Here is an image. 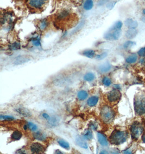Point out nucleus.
I'll return each mask as SVG.
<instances>
[{
    "instance_id": "1",
    "label": "nucleus",
    "mask_w": 145,
    "mask_h": 154,
    "mask_svg": "<svg viewBox=\"0 0 145 154\" xmlns=\"http://www.w3.org/2000/svg\"><path fill=\"white\" fill-rule=\"evenodd\" d=\"M128 132L126 131L115 130L109 137L110 142L114 145H119L124 143L128 138Z\"/></svg>"
},
{
    "instance_id": "2",
    "label": "nucleus",
    "mask_w": 145,
    "mask_h": 154,
    "mask_svg": "<svg viewBox=\"0 0 145 154\" xmlns=\"http://www.w3.org/2000/svg\"><path fill=\"white\" fill-rule=\"evenodd\" d=\"M134 110L135 113L141 116L145 114V95L139 94L135 96Z\"/></svg>"
},
{
    "instance_id": "3",
    "label": "nucleus",
    "mask_w": 145,
    "mask_h": 154,
    "mask_svg": "<svg viewBox=\"0 0 145 154\" xmlns=\"http://www.w3.org/2000/svg\"><path fill=\"white\" fill-rule=\"evenodd\" d=\"M100 117L105 123H110L115 117V112L109 106H104L100 111Z\"/></svg>"
},
{
    "instance_id": "4",
    "label": "nucleus",
    "mask_w": 145,
    "mask_h": 154,
    "mask_svg": "<svg viewBox=\"0 0 145 154\" xmlns=\"http://www.w3.org/2000/svg\"><path fill=\"white\" fill-rule=\"evenodd\" d=\"M143 130L142 124L138 121H135L130 127V132L131 138L136 141L139 138Z\"/></svg>"
},
{
    "instance_id": "5",
    "label": "nucleus",
    "mask_w": 145,
    "mask_h": 154,
    "mask_svg": "<svg viewBox=\"0 0 145 154\" xmlns=\"http://www.w3.org/2000/svg\"><path fill=\"white\" fill-rule=\"evenodd\" d=\"M121 35V30L114 28L112 26L104 34V38L109 41H116L118 40Z\"/></svg>"
},
{
    "instance_id": "6",
    "label": "nucleus",
    "mask_w": 145,
    "mask_h": 154,
    "mask_svg": "<svg viewBox=\"0 0 145 154\" xmlns=\"http://www.w3.org/2000/svg\"><path fill=\"white\" fill-rule=\"evenodd\" d=\"M121 97V94L119 90L116 89L112 90L107 95V99L110 102H116L120 100Z\"/></svg>"
},
{
    "instance_id": "7",
    "label": "nucleus",
    "mask_w": 145,
    "mask_h": 154,
    "mask_svg": "<svg viewBox=\"0 0 145 154\" xmlns=\"http://www.w3.org/2000/svg\"><path fill=\"white\" fill-rule=\"evenodd\" d=\"M29 7L34 9H40L45 4L46 0H27Z\"/></svg>"
},
{
    "instance_id": "8",
    "label": "nucleus",
    "mask_w": 145,
    "mask_h": 154,
    "mask_svg": "<svg viewBox=\"0 0 145 154\" xmlns=\"http://www.w3.org/2000/svg\"><path fill=\"white\" fill-rule=\"evenodd\" d=\"M30 149L31 151L34 153H43L45 148H44V146L41 144L35 142L33 143L32 144L30 145Z\"/></svg>"
},
{
    "instance_id": "9",
    "label": "nucleus",
    "mask_w": 145,
    "mask_h": 154,
    "mask_svg": "<svg viewBox=\"0 0 145 154\" xmlns=\"http://www.w3.org/2000/svg\"><path fill=\"white\" fill-rule=\"evenodd\" d=\"M125 25L129 29H135L138 26L137 21L133 18H128L125 21Z\"/></svg>"
},
{
    "instance_id": "10",
    "label": "nucleus",
    "mask_w": 145,
    "mask_h": 154,
    "mask_svg": "<svg viewBox=\"0 0 145 154\" xmlns=\"http://www.w3.org/2000/svg\"><path fill=\"white\" fill-rule=\"evenodd\" d=\"M97 136L98 141L100 144H101L103 146H107L108 145V140H107L106 137L103 134H102V133L98 132Z\"/></svg>"
},
{
    "instance_id": "11",
    "label": "nucleus",
    "mask_w": 145,
    "mask_h": 154,
    "mask_svg": "<svg viewBox=\"0 0 145 154\" xmlns=\"http://www.w3.org/2000/svg\"><path fill=\"white\" fill-rule=\"evenodd\" d=\"M75 142H76V143L78 145H79L81 148H87V143L85 142V141L84 140V138L79 136L77 137L76 139H75Z\"/></svg>"
},
{
    "instance_id": "12",
    "label": "nucleus",
    "mask_w": 145,
    "mask_h": 154,
    "mask_svg": "<svg viewBox=\"0 0 145 154\" xmlns=\"http://www.w3.org/2000/svg\"><path fill=\"white\" fill-rule=\"evenodd\" d=\"M137 34V31L135 29H129L125 33V36L129 39L134 38Z\"/></svg>"
},
{
    "instance_id": "13",
    "label": "nucleus",
    "mask_w": 145,
    "mask_h": 154,
    "mask_svg": "<svg viewBox=\"0 0 145 154\" xmlns=\"http://www.w3.org/2000/svg\"><path fill=\"white\" fill-rule=\"evenodd\" d=\"M33 137L35 139L41 141H45V139H46L47 138L46 135L41 131H37L36 132H35L33 134Z\"/></svg>"
},
{
    "instance_id": "14",
    "label": "nucleus",
    "mask_w": 145,
    "mask_h": 154,
    "mask_svg": "<svg viewBox=\"0 0 145 154\" xmlns=\"http://www.w3.org/2000/svg\"><path fill=\"white\" fill-rule=\"evenodd\" d=\"M98 97L96 96H91L88 99L87 101V105L90 107H94L98 103Z\"/></svg>"
},
{
    "instance_id": "15",
    "label": "nucleus",
    "mask_w": 145,
    "mask_h": 154,
    "mask_svg": "<svg viewBox=\"0 0 145 154\" xmlns=\"http://www.w3.org/2000/svg\"><path fill=\"white\" fill-rule=\"evenodd\" d=\"M111 66L110 65L109 63H105L103 65H100L99 68L98 69L100 71V72H101L102 73H106L109 72V70L111 69Z\"/></svg>"
},
{
    "instance_id": "16",
    "label": "nucleus",
    "mask_w": 145,
    "mask_h": 154,
    "mask_svg": "<svg viewBox=\"0 0 145 154\" xmlns=\"http://www.w3.org/2000/svg\"><path fill=\"white\" fill-rule=\"evenodd\" d=\"M93 7V0H86L83 4V8L85 10H90Z\"/></svg>"
},
{
    "instance_id": "17",
    "label": "nucleus",
    "mask_w": 145,
    "mask_h": 154,
    "mask_svg": "<svg viewBox=\"0 0 145 154\" xmlns=\"http://www.w3.org/2000/svg\"><path fill=\"white\" fill-rule=\"evenodd\" d=\"M16 111L17 113L22 115V116L26 117L30 116L31 115L30 112L27 109L24 108H18L16 109Z\"/></svg>"
},
{
    "instance_id": "18",
    "label": "nucleus",
    "mask_w": 145,
    "mask_h": 154,
    "mask_svg": "<svg viewBox=\"0 0 145 154\" xmlns=\"http://www.w3.org/2000/svg\"><path fill=\"white\" fill-rule=\"evenodd\" d=\"M82 55L87 57V58L92 59L93 57H94V56H95V51L91 49L86 50H84L82 53Z\"/></svg>"
},
{
    "instance_id": "19",
    "label": "nucleus",
    "mask_w": 145,
    "mask_h": 154,
    "mask_svg": "<svg viewBox=\"0 0 145 154\" xmlns=\"http://www.w3.org/2000/svg\"><path fill=\"white\" fill-rule=\"evenodd\" d=\"M48 25V22L46 19H43L41 20L38 24V27L40 30L43 31L45 30Z\"/></svg>"
},
{
    "instance_id": "20",
    "label": "nucleus",
    "mask_w": 145,
    "mask_h": 154,
    "mask_svg": "<svg viewBox=\"0 0 145 154\" xmlns=\"http://www.w3.org/2000/svg\"><path fill=\"white\" fill-rule=\"evenodd\" d=\"M70 15V12L67 10H63L61 11L57 15V18L59 20H65Z\"/></svg>"
},
{
    "instance_id": "21",
    "label": "nucleus",
    "mask_w": 145,
    "mask_h": 154,
    "mask_svg": "<svg viewBox=\"0 0 145 154\" xmlns=\"http://www.w3.org/2000/svg\"><path fill=\"white\" fill-rule=\"evenodd\" d=\"M22 133L19 131L16 130V131H15L12 132V134H11V137L12 139L17 141V140L20 139L22 137Z\"/></svg>"
},
{
    "instance_id": "22",
    "label": "nucleus",
    "mask_w": 145,
    "mask_h": 154,
    "mask_svg": "<svg viewBox=\"0 0 145 154\" xmlns=\"http://www.w3.org/2000/svg\"><path fill=\"white\" fill-rule=\"evenodd\" d=\"M58 143L59 144L60 146H61L62 148L66 149H68L70 148V145H69L67 141H65L64 139H58Z\"/></svg>"
},
{
    "instance_id": "23",
    "label": "nucleus",
    "mask_w": 145,
    "mask_h": 154,
    "mask_svg": "<svg viewBox=\"0 0 145 154\" xmlns=\"http://www.w3.org/2000/svg\"><path fill=\"white\" fill-rule=\"evenodd\" d=\"M88 96V94L84 90H81L78 92L77 94V97L78 99L80 101H83L85 100Z\"/></svg>"
},
{
    "instance_id": "24",
    "label": "nucleus",
    "mask_w": 145,
    "mask_h": 154,
    "mask_svg": "<svg viewBox=\"0 0 145 154\" xmlns=\"http://www.w3.org/2000/svg\"><path fill=\"white\" fill-rule=\"evenodd\" d=\"M137 60V57L136 54H131V55L129 56L127 59H126V62L128 63L132 64L136 62Z\"/></svg>"
},
{
    "instance_id": "25",
    "label": "nucleus",
    "mask_w": 145,
    "mask_h": 154,
    "mask_svg": "<svg viewBox=\"0 0 145 154\" xmlns=\"http://www.w3.org/2000/svg\"><path fill=\"white\" fill-rule=\"evenodd\" d=\"M21 48V44L19 42H15L11 43L9 46V49L11 50H17Z\"/></svg>"
},
{
    "instance_id": "26",
    "label": "nucleus",
    "mask_w": 145,
    "mask_h": 154,
    "mask_svg": "<svg viewBox=\"0 0 145 154\" xmlns=\"http://www.w3.org/2000/svg\"><path fill=\"white\" fill-rule=\"evenodd\" d=\"M94 79H95V76L92 73H88L86 74L84 76V80L87 82H91Z\"/></svg>"
},
{
    "instance_id": "27",
    "label": "nucleus",
    "mask_w": 145,
    "mask_h": 154,
    "mask_svg": "<svg viewBox=\"0 0 145 154\" xmlns=\"http://www.w3.org/2000/svg\"><path fill=\"white\" fill-rule=\"evenodd\" d=\"M31 42L35 47H39L41 46L40 38L39 36H35L31 38Z\"/></svg>"
},
{
    "instance_id": "28",
    "label": "nucleus",
    "mask_w": 145,
    "mask_h": 154,
    "mask_svg": "<svg viewBox=\"0 0 145 154\" xmlns=\"http://www.w3.org/2000/svg\"><path fill=\"white\" fill-rule=\"evenodd\" d=\"M84 23H85V21H81V22L79 23V24L77 25V26L75 28V29H73V30L71 32V34H74L75 33H77V32H78L79 30H80V29H81V28H82V27L84 26Z\"/></svg>"
},
{
    "instance_id": "29",
    "label": "nucleus",
    "mask_w": 145,
    "mask_h": 154,
    "mask_svg": "<svg viewBox=\"0 0 145 154\" xmlns=\"http://www.w3.org/2000/svg\"><path fill=\"white\" fill-rule=\"evenodd\" d=\"M135 45H136V43L135 42L131 41H128L127 42H126L123 44V47L124 49H130L131 47L135 46Z\"/></svg>"
},
{
    "instance_id": "30",
    "label": "nucleus",
    "mask_w": 145,
    "mask_h": 154,
    "mask_svg": "<svg viewBox=\"0 0 145 154\" xmlns=\"http://www.w3.org/2000/svg\"><path fill=\"white\" fill-rule=\"evenodd\" d=\"M83 137L84 139H86L87 140H90L92 138V134L91 131L90 130H87L83 135Z\"/></svg>"
},
{
    "instance_id": "31",
    "label": "nucleus",
    "mask_w": 145,
    "mask_h": 154,
    "mask_svg": "<svg viewBox=\"0 0 145 154\" xmlns=\"http://www.w3.org/2000/svg\"><path fill=\"white\" fill-rule=\"evenodd\" d=\"M102 82L103 83V85L106 87L110 86V85L111 84V80L109 78H107V77H105V78H103L102 80Z\"/></svg>"
},
{
    "instance_id": "32",
    "label": "nucleus",
    "mask_w": 145,
    "mask_h": 154,
    "mask_svg": "<svg viewBox=\"0 0 145 154\" xmlns=\"http://www.w3.org/2000/svg\"><path fill=\"white\" fill-rule=\"evenodd\" d=\"M122 25H123L122 22L121 21H117L114 25H113L112 27H114V28H115V29L121 30V28L122 27Z\"/></svg>"
},
{
    "instance_id": "33",
    "label": "nucleus",
    "mask_w": 145,
    "mask_h": 154,
    "mask_svg": "<svg viewBox=\"0 0 145 154\" xmlns=\"http://www.w3.org/2000/svg\"><path fill=\"white\" fill-rule=\"evenodd\" d=\"M28 127H29V128L30 129V130L33 131H35L37 129V126L35 124H34V123H33L32 122H28Z\"/></svg>"
},
{
    "instance_id": "34",
    "label": "nucleus",
    "mask_w": 145,
    "mask_h": 154,
    "mask_svg": "<svg viewBox=\"0 0 145 154\" xmlns=\"http://www.w3.org/2000/svg\"><path fill=\"white\" fill-rule=\"evenodd\" d=\"M107 55H108V54H107L106 53H102L100 54H99L98 55L96 56V59L98 60H103L104 59V58H105V57L107 56Z\"/></svg>"
},
{
    "instance_id": "35",
    "label": "nucleus",
    "mask_w": 145,
    "mask_h": 154,
    "mask_svg": "<svg viewBox=\"0 0 145 154\" xmlns=\"http://www.w3.org/2000/svg\"><path fill=\"white\" fill-rule=\"evenodd\" d=\"M1 118L6 121H9L14 120V118L13 117L11 116H8V115H4V116L1 115Z\"/></svg>"
},
{
    "instance_id": "36",
    "label": "nucleus",
    "mask_w": 145,
    "mask_h": 154,
    "mask_svg": "<svg viewBox=\"0 0 145 154\" xmlns=\"http://www.w3.org/2000/svg\"><path fill=\"white\" fill-rule=\"evenodd\" d=\"M138 55L141 57H145V47L141 48L138 51Z\"/></svg>"
},
{
    "instance_id": "37",
    "label": "nucleus",
    "mask_w": 145,
    "mask_h": 154,
    "mask_svg": "<svg viewBox=\"0 0 145 154\" xmlns=\"http://www.w3.org/2000/svg\"><path fill=\"white\" fill-rule=\"evenodd\" d=\"M116 3V2H112L110 3L108 6H107V8H108L110 9H111L114 7V6L115 5Z\"/></svg>"
},
{
    "instance_id": "38",
    "label": "nucleus",
    "mask_w": 145,
    "mask_h": 154,
    "mask_svg": "<svg viewBox=\"0 0 145 154\" xmlns=\"http://www.w3.org/2000/svg\"><path fill=\"white\" fill-rule=\"evenodd\" d=\"M42 116L43 117V118H45L48 121H49L50 120H51V117H50L49 116V115L47 114H46V113H43V114H42Z\"/></svg>"
},
{
    "instance_id": "39",
    "label": "nucleus",
    "mask_w": 145,
    "mask_h": 154,
    "mask_svg": "<svg viewBox=\"0 0 145 154\" xmlns=\"http://www.w3.org/2000/svg\"><path fill=\"white\" fill-rule=\"evenodd\" d=\"M123 152L124 153H131V151H130L129 150H125V151H123Z\"/></svg>"
},
{
    "instance_id": "40",
    "label": "nucleus",
    "mask_w": 145,
    "mask_h": 154,
    "mask_svg": "<svg viewBox=\"0 0 145 154\" xmlns=\"http://www.w3.org/2000/svg\"><path fill=\"white\" fill-rule=\"evenodd\" d=\"M142 141L143 143H145V134H144L142 136Z\"/></svg>"
},
{
    "instance_id": "41",
    "label": "nucleus",
    "mask_w": 145,
    "mask_h": 154,
    "mask_svg": "<svg viewBox=\"0 0 145 154\" xmlns=\"http://www.w3.org/2000/svg\"><path fill=\"white\" fill-rule=\"evenodd\" d=\"M27 126H28V125H24V130H26V129H27Z\"/></svg>"
},
{
    "instance_id": "42",
    "label": "nucleus",
    "mask_w": 145,
    "mask_h": 154,
    "mask_svg": "<svg viewBox=\"0 0 145 154\" xmlns=\"http://www.w3.org/2000/svg\"><path fill=\"white\" fill-rule=\"evenodd\" d=\"M142 14H143V15L144 16H145V9L143 10V11H142Z\"/></svg>"
}]
</instances>
